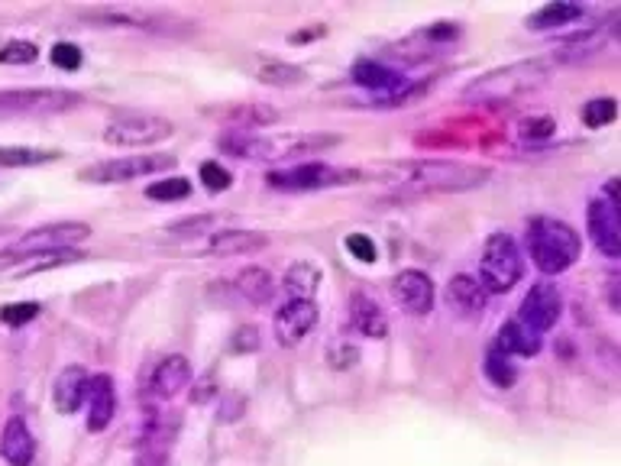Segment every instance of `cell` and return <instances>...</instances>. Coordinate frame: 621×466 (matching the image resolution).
Returning a JSON list of instances; mask_svg holds the SVG:
<instances>
[{"label": "cell", "mask_w": 621, "mask_h": 466, "mask_svg": "<svg viewBox=\"0 0 621 466\" xmlns=\"http://www.w3.org/2000/svg\"><path fill=\"white\" fill-rule=\"evenodd\" d=\"M447 301L457 314H479L486 308V289L473 276H453L447 285Z\"/></svg>", "instance_id": "d4e9b609"}, {"label": "cell", "mask_w": 621, "mask_h": 466, "mask_svg": "<svg viewBox=\"0 0 621 466\" xmlns=\"http://www.w3.org/2000/svg\"><path fill=\"white\" fill-rule=\"evenodd\" d=\"M495 350L505 356H534L537 350H541V334L528 331L518 318H512L502 324L499 340H495Z\"/></svg>", "instance_id": "cb8c5ba5"}, {"label": "cell", "mask_w": 621, "mask_h": 466, "mask_svg": "<svg viewBox=\"0 0 621 466\" xmlns=\"http://www.w3.org/2000/svg\"><path fill=\"white\" fill-rule=\"evenodd\" d=\"M515 130H518L521 140L537 143V140H547V136H554L557 123H554V117L537 114V117H524V120H518V127H515Z\"/></svg>", "instance_id": "f35d334b"}, {"label": "cell", "mask_w": 621, "mask_h": 466, "mask_svg": "<svg viewBox=\"0 0 621 466\" xmlns=\"http://www.w3.org/2000/svg\"><path fill=\"white\" fill-rule=\"evenodd\" d=\"M81 94L68 88H10L0 91V117H49L81 107Z\"/></svg>", "instance_id": "5b68a950"}, {"label": "cell", "mask_w": 621, "mask_h": 466, "mask_svg": "<svg viewBox=\"0 0 621 466\" xmlns=\"http://www.w3.org/2000/svg\"><path fill=\"white\" fill-rule=\"evenodd\" d=\"M550 78V62L544 59H524L515 65H502L495 72L479 75L476 81H469L463 88L466 101L476 104H502V101H515L521 94H528L534 88H541Z\"/></svg>", "instance_id": "7a4b0ae2"}, {"label": "cell", "mask_w": 621, "mask_h": 466, "mask_svg": "<svg viewBox=\"0 0 621 466\" xmlns=\"http://www.w3.org/2000/svg\"><path fill=\"white\" fill-rule=\"evenodd\" d=\"M392 185H398L405 195H444V191H466L486 185L492 172L482 166H466V162L450 159H424V162H402V166L389 169Z\"/></svg>", "instance_id": "6da1fadb"}, {"label": "cell", "mask_w": 621, "mask_h": 466, "mask_svg": "<svg viewBox=\"0 0 621 466\" xmlns=\"http://www.w3.org/2000/svg\"><path fill=\"white\" fill-rule=\"evenodd\" d=\"M353 81L356 85H363L369 91H385V94H392L405 85V78L402 72H395V68H389L385 62L379 59H360L353 65Z\"/></svg>", "instance_id": "603a6c76"}, {"label": "cell", "mask_w": 621, "mask_h": 466, "mask_svg": "<svg viewBox=\"0 0 621 466\" xmlns=\"http://www.w3.org/2000/svg\"><path fill=\"white\" fill-rule=\"evenodd\" d=\"M201 182H204V188H211V191H227L230 188V172L220 166V162H204L201 166Z\"/></svg>", "instance_id": "b9f144b4"}, {"label": "cell", "mask_w": 621, "mask_h": 466, "mask_svg": "<svg viewBox=\"0 0 621 466\" xmlns=\"http://www.w3.org/2000/svg\"><path fill=\"white\" fill-rule=\"evenodd\" d=\"M583 17V7L567 4V0H557V4H547L541 10H534L528 17V30L541 33V30H557V26H570Z\"/></svg>", "instance_id": "4316f807"}, {"label": "cell", "mask_w": 621, "mask_h": 466, "mask_svg": "<svg viewBox=\"0 0 621 466\" xmlns=\"http://www.w3.org/2000/svg\"><path fill=\"white\" fill-rule=\"evenodd\" d=\"M589 237L596 243V250L609 259L621 256V221H618V198H615V178H609V185L602 188V195L589 201L586 211Z\"/></svg>", "instance_id": "8fae6325"}, {"label": "cell", "mask_w": 621, "mask_h": 466, "mask_svg": "<svg viewBox=\"0 0 621 466\" xmlns=\"http://www.w3.org/2000/svg\"><path fill=\"white\" fill-rule=\"evenodd\" d=\"M256 78L262 85H272V88H298V85H305L308 72L292 62H266V65H259Z\"/></svg>", "instance_id": "4dcf8cb0"}, {"label": "cell", "mask_w": 621, "mask_h": 466, "mask_svg": "<svg viewBox=\"0 0 621 466\" xmlns=\"http://www.w3.org/2000/svg\"><path fill=\"white\" fill-rule=\"evenodd\" d=\"M618 117V101L615 98H592L586 107H583V123L589 130H602L615 123Z\"/></svg>", "instance_id": "e575fe53"}, {"label": "cell", "mask_w": 621, "mask_h": 466, "mask_svg": "<svg viewBox=\"0 0 621 466\" xmlns=\"http://www.w3.org/2000/svg\"><path fill=\"white\" fill-rule=\"evenodd\" d=\"M282 285H285V292L292 295V301H314L317 285H321V269L314 263H295L285 272Z\"/></svg>", "instance_id": "f546056e"}, {"label": "cell", "mask_w": 621, "mask_h": 466, "mask_svg": "<svg viewBox=\"0 0 621 466\" xmlns=\"http://www.w3.org/2000/svg\"><path fill=\"white\" fill-rule=\"evenodd\" d=\"M52 65H59L62 72H75V68H81V62H85V56H81V49L72 46V43H59L52 46Z\"/></svg>", "instance_id": "60d3db41"}, {"label": "cell", "mask_w": 621, "mask_h": 466, "mask_svg": "<svg viewBox=\"0 0 621 466\" xmlns=\"http://www.w3.org/2000/svg\"><path fill=\"white\" fill-rule=\"evenodd\" d=\"M321 311H317L314 301H288V305L275 314V340L282 347H298L314 327Z\"/></svg>", "instance_id": "5bb4252c"}, {"label": "cell", "mask_w": 621, "mask_h": 466, "mask_svg": "<svg viewBox=\"0 0 621 466\" xmlns=\"http://www.w3.org/2000/svg\"><path fill=\"white\" fill-rule=\"evenodd\" d=\"M560 311H563L560 289H557L554 282L541 279L537 285H531L528 295H524L521 311H518V321L528 327V331L544 334V331H550V327L560 321Z\"/></svg>", "instance_id": "7c38bea8"}, {"label": "cell", "mask_w": 621, "mask_h": 466, "mask_svg": "<svg viewBox=\"0 0 621 466\" xmlns=\"http://www.w3.org/2000/svg\"><path fill=\"white\" fill-rule=\"evenodd\" d=\"M211 221H214L211 214H195V217H185V221L169 224L165 233H169L172 240H195V237H201V233L211 230Z\"/></svg>", "instance_id": "74e56055"}, {"label": "cell", "mask_w": 621, "mask_h": 466, "mask_svg": "<svg viewBox=\"0 0 621 466\" xmlns=\"http://www.w3.org/2000/svg\"><path fill=\"white\" fill-rule=\"evenodd\" d=\"M211 395H214V382H201L198 392L191 395V399H195V402H204V399H211Z\"/></svg>", "instance_id": "f6af8a7d"}, {"label": "cell", "mask_w": 621, "mask_h": 466, "mask_svg": "<svg viewBox=\"0 0 621 466\" xmlns=\"http://www.w3.org/2000/svg\"><path fill=\"white\" fill-rule=\"evenodd\" d=\"M78 17H85L91 23L123 26V30H146V33H165V36L191 33V26L185 20H178L165 10H153V7H94V10H78Z\"/></svg>", "instance_id": "52a82bcc"}, {"label": "cell", "mask_w": 621, "mask_h": 466, "mask_svg": "<svg viewBox=\"0 0 621 466\" xmlns=\"http://www.w3.org/2000/svg\"><path fill=\"white\" fill-rule=\"evenodd\" d=\"M88 386H91V373L85 366H65L52 386L55 408H59L62 415H75V411L88 402Z\"/></svg>", "instance_id": "e0dca14e"}, {"label": "cell", "mask_w": 621, "mask_h": 466, "mask_svg": "<svg viewBox=\"0 0 621 466\" xmlns=\"http://www.w3.org/2000/svg\"><path fill=\"white\" fill-rule=\"evenodd\" d=\"M188 195H191L188 178H162V182L146 188V198H153V201H182Z\"/></svg>", "instance_id": "8d00e7d4"}, {"label": "cell", "mask_w": 621, "mask_h": 466, "mask_svg": "<svg viewBox=\"0 0 621 466\" xmlns=\"http://www.w3.org/2000/svg\"><path fill=\"white\" fill-rule=\"evenodd\" d=\"M175 166V156L169 153H156V156H120V159H107V162H94V166L81 169L78 178L91 185H120V182H133V178L143 175H156Z\"/></svg>", "instance_id": "30bf717a"}, {"label": "cell", "mask_w": 621, "mask_h": 466, "mask_svg": "<svg viewBox=\"0 0 621 466\" xmlns=\"http://www.w3.org/2000/svg\"><path fill=\"white\" fill-rule=\"evenodd\" d=\"M453 39H460V26L457 23H431L424 26V30H418L414 36L402 39V43H395L389 49L392 59H405V62H424L437 56L440 49H444L447 43H453Z\"/></svg>", "instance_id": "4fadbf2b"}, {"label": "cell", "mask_w": 621, "mask_h": 466, "mask_svg": "<svg viewBox=\"0 0 621 466\" xmlns=\"http://www.w3.org/2000/svg\"><path fill=\"white\" fill-rule=\"evenodd\" d=\"M237 292L253 305H269L275 295V279L262 266H246L237 276Z\"/></svg>", "instance_id": "83f0119b"}, {"label": "cell", "mask_w": 621, "mask_h": 466, "mask_svg": "<svg viewBox=\"0 0 621 466\" xmlns=\"http://www.w3.org/2000/svg\"><path fill=\"white\" fill-rule=\"evenodd\" d=\"M191 382V363L185 356H165V360L153 369V376H149V399H159V402H169L175 399L178 392Z\"/></svg>", "instance_id": "2e32d148"}, {"label": "cell", "mask_w": 621, "mask_h": 466, "mask_svg": "<svg viewBox=\"0 0 621 466\" xmlns=\"http://www.w3.org/2000/svg\"><path fill=\"white\" fill-rule=\"evenodd\" d=\"M175 133L172 120H165L159 114H143V111H130L114 117L104 127V143L110 146H123V149H136V146H156L162 140H169Z\"/></svg>", "instance_id": "ba28073f"}, {"label": "cell", "mask_w": 621, "mask_h": 466, "mask_svg": "<svg viewBox=\"0 0 621 466\" xmlns=\"http://www.w3.org/2000/svg\"><path fill=\"white\" fill-rule=\"evenodd\" d=\"M211 117L246 133H256L262 127H269V123H279V111H272L266 104H227V107H220V111H211Z\"/></svg>", "instance_id": "d6986e66"}, {"label": "cell", "mask_w": 621, "mask_h": 466, "mask_svg": "<svg viewBox=\"0 0 621 466\" xmlns=\"http://www.w3.org/2000/svg\"><path fill=\"white\" fill-rule=\"evenodd\" d=\"M262 246H269V237L259 230H220L207 240V253L211 256H250V253H259Z\"/></svg>", "instance_id": "ffe728a7"}, {"label": "cell", "mask_w": 621, "mask_h": 466, "mask_svg": "<svg viewBox=\"0 0 621 466\" xmlns=\"http://www.w3.org/2000/svg\"><path fill=\"white\" fill-rule=\"evenodd\" d=\"M39 59V49L26 39H7L0 43V62L4 65H33Z\"/></svg>", "instance_id": "d590c367"}, {"label": "cell", "mask_w": 621, "mask_h": 466, "mask_svg": "<svg viewBox=\"0 0 621 466\" xmlns=\"http://www.w3.org/2000/svg\"><path fill=\"white\" fill-rule=\"evenodd\" d=\"M524 272V263H521V250L512 233H492L482 246V259H479V276H482V289L486 295H505L512 292L518 279Z\"/></svg>", "instance_id": "277c9868"}, {"label": "cell", "mask_w": 621, "mask_h": 466, "mask_svg": "<svg viewBox=\"0 0 621 466\" xmlns=\"http://www.w3.org/2000/svg\"><path fill=\"white\" fill-rule=\"evenodd\" d=\"M528 246H531L534 266L541 269L544 276H560V272H567L579 259V250H583L576 230L570 224L557 221V217H534L528 227Z\"/></svg>", "instance_id": "3957f363"}, {"label": "cell", "mask_w": 621, "mask_h": 466, "mask_svg": "<svg viewBox=\"0 0 621 466\" xmlns=\"http://www.w3.org/2000/svg\"><path fill=\"white\" fill-rule=\"evenodd\" d=\"M172 434L175 428H156L146 434L143 441V450H140V460H136V466H165L169 463V447H172Z\"/></svg>", "instance_id": "d6a6232c"}, {"label": "cell", "mask_w": 621, "mask_h": 466, "mask_svg": "<svg viewBox=\"0 0 621 466\" xmlns=\"http://www.w3.org/2000/svg\"><path fill=\"white\" fill-rule=\"evenodd\" d=\"M117 411V395H114V379L107 373L91 376L88 386V431H104L114 421Z\"/></svg>", "instance_id": "ac0fdd59"}, {"label": "cell", "mask_w": 621, "mask_h": 466, "mask_svg": "<svg viewBox=\"0 0 621 466\" xmlns=\"http://www.w3.org/2000/svg\"><path fill=\"white\" fill-rule=\"evenodd\" d=\"M39 318V305L36 301H13V305H4L0 308V321L7 327H23Z\"/></svg>", "instance_id": "ab89813d"}, {"label": "cell", "mask_w": 621, "mask_h": 466, "mask_svg": "<svg viewBox=\"0 0 621 466\" xmlns=\"http://www.w3.org/2000/svg\"><path fill=\"white\" fill-rule=\"evenodd\" d=\"M360 178L363 175L353 169H337V166H327V162H305V166L269 172L266 182L275 191H321L334 185H353V182H360Z\"/></svg>", "instance_id": "9c48e42d"}, {"label": "cell", "mask_w": 621, "mask_h": 466, "mask_svg": "<svg viewBox=\"0 0 621 466\" xmlns=\"http://www.w3.org/2000/svg\"><path fill=\"white\" fill-rule=\"evenodd\" d=\"M55 149H33V146H4L0 149V169H23V166H46L55 162Z\"/></svg>", "instance_id": "1f68e13d"}, {"label": "cell", "mask_w": 621, "mask_h": 466, "mask_svg": "<svg viewBox=\"0 0 621 466\" xmlns=\"http://www.w3.org/2000/svg\"><path fill=\"white\" fill-rule=\"evenodd\" d=\"M230 350L233 353H253V350H259V331H256V327H240V331L233 334V340H230Z\"/></svg>", "instance_id": "ee69618b"}, {"label": "cell", "mask_w": 621, "mask_h": 466, "mask_svg": "<svg viewBox=\"0 0 621 466\" xmlns=\"http://www.w3.org/2000/svg\"><path fill=\"white\" fill-rule=\"evenodd\" d=\"M91 237V227L85 221H55L46 227H36L30 233H23L17 243H10L0 253V269H7L10 263H17L23 256L33 253H52V250H72V243H81Z\"/></svg>", "instance_id": "8992f818"}, {"label": "cell", "mask_w": 621, "mask_h": 466, "mask_svg": "<svg viewBox=\"0 0 621 466\" xmlns=\"http://www.w3.org/2000/svg\"><path fill=\"white\" fill-rule=\"evenodd\" d=\"M602 49H605V30L599 26V30H586V33L567 39V43H560L557 62H583V59L599 56Z\"/></svg>", "instance_id": "f1b7e54d"}, {"label": "cell", "mask_w": 621, "mask_h": 466, "mask_svg": "<svg viewBox=\"0 0 621 466\" xmlns=\"http://www.w3.org/2000/svg\"><path fill=\"white\" fill-rule=\"evenodd\" d=\"M78 250H52V253H33V256H23L17 263H10V272L13 276H36V272H46V269H59V266H72V263H81Z\"/></svg>", "instance_id": "484cf974"}, {"label": "cell", "mask_w": 621, "mask_h": 466, "mask_svg": "<svg viewBox=\"0 0 621 466\" xmlns=\"http://www.w3.org/2000/svg\"><path fill=\"white\" fill-rule=\"evenodd\" d=\"M392 295L408 314H418V318L431 314V308H434V282L427 279V272H421V269L398 272V276L392 279Z\"/></svg>", "instance_id": "9a60e30c"}, {"label": "cell", "mask_w": 621, "mask_h": 466, "mask_svg": "<svg viewBox=\"0 0 621 466\" xmlns=\"http://www.w3.org/2000/svg\"><path fill=\"white\" fill-rule=\"evenodd\" d=\"M0 457H4L10 466H30L36 457V441L33 431L26 428L23 418H10L4 437H0Z\"/></svg>", "instance_id": "44dd1931"}, {"label": "cell", "mask_w": 621, "mask_h": 466, "mask_svg": "<svg viewBox=\"0 0 621 466\" xmlns=\"http://www.w3.org/2000/svg\"><path fill=\"white\" fill-rule=\"evenodd\" d=\"M350 321L363 337L382 340L385 334H389V318H385V311L363 292H356L350 298Z\"/></svg>", "instance_id": "7402d4cb"}, {"label": "cell", "mask_w": 621, "mask_h": 466, "mask_svg": "<svg viewBox=\"0 0 621 466\" xmlns=\"http://www.w3.org/2000/svg\"><path fill=\"white\" fill-rule=\"evenodd\" d=\"M347 250L353 259H360V263H376V243H372L366 233H350Z\"/></svg>", "instance_id": "7bdbcfd3"}, {"label": "cell", "mask_w": 621, "mask_h": 466, "mask_svg": "<svg viewBox=\"0 0 621 466\" xmlns=\"http://www.w3.org/2000/svg\"><path fill=\"white\" fill-rule=\"evenodd\" d=\"M486 376H489L499 389H512V386H515V379H518V369H515V363H512V356H505V353H499V350L492 347V350L486 353Z\"/></svg>", "instance_id": "836d02e7"}]
</instances>
